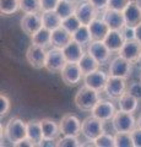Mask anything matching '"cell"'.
I'll return each instance as SVG.
<instances>
[{
    "instance_id": "cell-31",
    "label": "cell",
    "mask_w": 141,
    "mask_h": 147,
    "mask_svg": "<svg viewBox=\"0 0 141 147\" xmlns=\"http://www.w3.org/2000/svg\"><path fill=\"white\" fill-rule=\"evenodd\" d=\"M20 10V0H0V12L1 15L10 16Z\"/></svg>"
},
{
    "instance_id": "cell-30",
    "label": "cell",
    "mask_w": 141,
    "mask_h": 147,
    "mask_svg": "<svg viewBox=\"0 0 141 147\" xmlns=\"http://www.w3.org/2000/svg\"><path fill=\"white\" fill-rule=\"evenodd\" d=\"M72 39L76 40L77 43H80L82 47H87L92 42V36H91L88 26H86V25L81 26L76 32L72 33Z\"/></svg>"
},
{
    "instance_id": "cell-22",
    "label": "cell",
    "mask_w": 141,
    "mask_h": 147,
    "mask_svg": "<svg viewBox=\"0 0 141 147\" xmlns=\"http://www.w3.org/2000/svg\"><path fill=\"white\" fill-rule=\"evenodd\" d=\"M63 53H64V55H65L66 61L79 63L80 59L82 58L85 50H84V47L80 43H77L76 40L72 39L69 44L63 48Z\"/></svg>"
},
{
    "instance_id": "cell-21",
    "label": "cell",
    "mask_w": 141,
    "mask_h": 147,
    "mask_svg": "<svg viewBox=\"0 0 141 147\" xmlns=\"http://www.w3.org/2000/svg\"><path fill=\"white\" fill-rule=\"evenodd\" d=\"M124 42L125 39L119 30H111L106 36V38H104V43L112 53H119Z\"/></svg>"
},
{
    "instance_id": "cell-36",
    "label": "cell",
    "mask_w": 141,
    "mask_h": 147,
    "mask_svg": "<svg viewBox=\"0 0 141 147\" xmlns=\"http://www.w3.org/2000/svg\"><path fill=\"white\" fill-rule=\"evenodd\" d=\"M57 146L58 147H79L81 146V142L77 140L76 136H64L63 135L61 139L57 140Z\"/></svg>"
},
{
    "instance_id": "cell-35",
    "label": "cell",
    "mask_w": 141,
    "mask_h": 147,
    "mask_svg": "<svg viewBox=\"0 0 141 147\" xmlns=\"http://www.w3.org/2000/svg\"><path fill=\"white\" fill-rule=\"evenodd\" d=\"M93 142L97 147H113V146H115L114 136L108 134V132H106V131H104L99 137H97Z\"/></svg>"
},
{
    "instance_id": "cell-25",
    "label": "cell",
    "mask_w": 141,
    "mask_h": 147,
    "mask_svg": "<svg viewBox=\"0 0 141 147\" xmlns=\"http://www.w3.org/2000/svg\"><path fill=\"white\" fill-rule=\"evenodd\" d=\"M118 105H119L120 110L134 114L139 107V99L136 98L135 96L130 94L129 92H125V93L118 99Z\"/></svg>"
},
{
    "instance_id": "cell-38",
    "label": "cell",
    "mask_w": 141,
    "mask_h": 147,
    "mask_svg": "<svg viewBox=\"0 0 141 147\" xmlns=\"http://www.w3.org/2000/svg\"><path fill=\"white\" fill-rule=\"evenodd\" d=\"M129 1L130 0H108V7L107 9L123 11L125 9V6L128 5Z\"/></svg>"
},
{
    "instance_id": "cell-41",
    "label": "cell",
    "mask_w": 141,
    "mask_h": 147,
    "mask_svg": "<svg viewBox=\"0 0 141 147\" xmlns=\"http://www.w3.org/2000/svg\"><path fill=\"white\" fill-rule=\"evenodd\" d=\"M123 37L125 40H130V39H136V33H135V27L125 25L123 28L120 30Z\"/></svg>"
},
{
    "instance_id": "cell-2",
    "label": "cell",
    "mask_w": 141,
    "mask_h": 147,
    "mask_svg": "<svg viewBox=\"0 0 141 147\" xmlns=\"http://www.w3.org/2000/svg\"><path fill=\"white\" fill-rule=\"evenodd\" d=\"M1 132L5 134L6 139L13 146V144L27 137V123H25L20 118H12L6 124L5 129H3L1 126Z\"/></svg>"
},
{
    "instance_id": "cell-48",
    "label": "cell",
    "mask_w": 141,
    "mask_h": 147,
    "mask_svg": "<svg viewBox=\"0 0 141 147\" xmlns=\"http://www.w3.org/2000/svg\"><path fill=\"white\" fill-rule=\"evenodd\" d=\"M138 64H139V66L141 67V57H140V59H139V61H138Z\"/></svg>"
},
{
    "instance_id": "cell-43",
    "label": "cell",
    "mask_w": 141,
    "mask_h": 147,
    "mask_svg": "<svg viewBox=\"0 0 141 147\" xmlns=\"http://www.w3.org/2000/svg\"><path fill=\"white\" fill-rule=\"evenodd\" d=\"M98 11H104L108 7V0H88Z\"/></svg>"
},
{
    "instance_id": "cell-9",
    "label": "cell",
    "mask_w": 141,
    "mask_h": 147,
    "mask_svg": "<svg viewBox=\"0 0 141 147\" xmlns=\"http://www.w3.org/2000/svg\"><path fill=\"white\" fill-rule=\"evenodd\" d=\"M65 64H66V59L64 53H63V49L53 47L47 52V60H45V66H44L47 71L60 72Z\"/></svg>"
},
{
    "instance_id": "cell-7",
    "label": "cell",
    "mask_w": 141,
    "mask_h": 147,
    "mask_svg": "<svg viewBox=\"0 0 141 147\" xmlns=\"http://www.w3.org/2000/svg\"><path fill=\"white\" fill-rule=\"evenodd\" d=\"M128 88V84H126V79L124 77H117L109 75L108 81L104 87V92L109 98L112 99H119L123 94L126 92Z\"/></svg>"
},
{
    "instance_id": "cell-17",
    "label": "cell",
    "mask_w": 141,
    "mask_h": 147,
    "mask_svg": "<svg viewBox=\"0 0 141 147\" xmlns=\"http://www.w3.org/2000/svg\"><path fill=\"white\" fill-rule=\"evenodd\" d=\"M125 24L129 26H138L141 22V4L136 0H130L128 5L123 10Z\"/></svg>"
},
{
    "instance_id": "cell-37",
    "label": "cell",
    "mask_w": 141,
    "mask_h": 147,
    "mask_svg": "<svg viewBox=\"0 0 141 147\" xmlns=\"http://www.w3.org/2000/svg\"><path fill=\"white\" fill-rule=\"evenodd\" d=\"M9 110H10V100L6 97V94L1 92L0 94V117H6Z\"/></svg>"
},
{
    "instance_id": "cell-8",
    "label": "cell",
    "mask_w": 141,
    "mask_h": 147,
    "mask_svg": "<svg viewBox=\"0 0 141 147\" xmlns=\"http://www.w3.org/2000/svg\"><path fill=\"white\" fill-rule=\"evenodd\" d=\"M81 126H82V123L79 120V118L72 115V114H65V115L61 118L60 123H59L60 132H61V135H64V136L79 137L82 134Z\"/></svg>"
},
{
    "instance_id": "cell-10",
    "label": "cell",
    "mask_w": 141,
    "mask_h": 147,
    "mask_svg": "<svg viewBox=\"0 0 141 147\" xmlns=\"http://www.w3.org/2000/svg\"><path fill=\"white\" fill-rule=\"evenodd\" d=\"M131 61H129L128 59H125L121 55L113 58L111 60L108 67V74L111 76H117V77H124L128 79L131 74Z\"/></svg>"
},
{
    "instance_id": "cell-45",
    "label": "cell",
    "mask_w": 141,
    "mask_h": 147,
    "mask_svg": "<svg viewBox=\"0 0 141 147\" xmlns=\"http://www.w3.org/2000/svg\"><path fill=\"white\" fill-rule=\"evenodd\" d=\"M39 146L40 147H45V146L52 147V146H57V142H54V140H45V139H43Z\"/></svg>"
},
{
    "instance_id": "cell-28",
    "label": "cell",
    "mask_w": 141,
    "mask_h": 147,
    "mask_svg": "<svg viewBox=\"0 0 141 147\" xmlns=\"http://www.w3.org/2000/svg\"><path fill=\"white\" fill-rule=\"evenodd\" d=\"M79 65H80L81 70H82V72H84V76H85V75H87V74H90V72L98 70L99 66H101V64H99L88 52H85L84 55H82V58L80 59Z\"/></svg>"
},
{
    "instance_id": "cell-27",
    "label": "cell",
    "mask_w": 141,
    "mask_h": 147,
    "mask_svg": "<svg viewBox=\"0 0 141 147\" xmlns=\"http://www.w3.org/2000/svg\"><path fill=\"white\" fill-rule=\"evenodd\" d=\"M31 40L33 44H37L39 47L47 49L49 45H52V31L45 28V27H42L33 36H31Z\"/></svg>"
},
{
    "instance_id": "cell-24",
    "label": "cell",
    "mask_w": 141,
    "mask_h": 147,
    "mask_svg": "<svg viewBox=\"0 0 141 147\" xmlns=\"http://www.w3.org/2000/svg\"><path fill=\"white\" fill-rule=\"evenodd\" d=\"M42 123V130H43V139L45 140H54L57 141L58 137L61 135L60 132V127H59V124H57L52 119H42L40 120Z\"/></svg>"
},
{
    "instance_id": "cell-29",
    "label": "cell",
    "mask_w": 141,
    "mask_h": 147,
    "mask_svg": "<svg viewBox=\"0 0 141 147\" xmlns=\"http://www.w3.org/2000/svg\"><path fill=\"white\" fill-rule=\"evenodd\" d=\"M77 3L79 1H67V0H60L59 4L55 7V11L58 12V15L60 16L63 20L66 17H69L72 13H75Z\"/></svg>"
},
{
    "instance_id": "cell-46",
    "label": "cell",
    "mask_w": 141,
    "mask_h": 147,
    "mask_svg": "<svg viewBox=\"0 0 141 147\" xmlns=\"http://www.w3.org/2000/svg\"><path fill=\"white\" fill-rule=\"evenodd\" d=\"M135 33H136V39L141 43V22L138 26H135Z\"/></svg>"
},
{
    "instance_id": "cell-32",
    "label": "cell",
    "mask_w": 141,
    "mask_h": 147,
    "mask_svg": "<svg viewBox=\"0 0 141 147\" xmlns=\"http://www.w3.org/2000/svg\"><path fill=\"white\" fill-rule=\"evenodd\" d=\"M20 10L25 13L40 12L39 0H20Z\"/></svg>"
},
{
    "instance_id": "cell-47",
    "label": "cell",
    "mask_w": 141,
    "mask_h": 147,
    "mask_svg": "<svg viewBox=\"0 0 141 147\" xmlns=\"http://www.w3.org/2000/svg\"><path fill=\"white\" fill-rule=\"evenodd\" d=\"M136 126H138V127H140V129H141V114L139 115V118L136 119Z\"/></svg>"
},
{
    "instance_id": "cell-44",
    "label": "cell",
    "mask_w": 141,
    "mask_h": 147,
    "mask_svg": "<svg viewBox=\"0 0 141 147\" xmlns=\"http://www.w3.org/2000/svg\"><path fill=\"white\" fill-rule=\"evenodd\" d=\"M15 147H34V142L31 141L28 137H25V139L20 140L19 142H16V144H13Z\"/></svg>"
},
{
    "instance_id": "cell-11",
    "label": "cell",
    "mask_w": 141,
    "mask_h": 147,
    "mask_svg": "<svg viewBox=\"0 0 141 147\" xmlns=\"http://www.w3.org/2000/svg\"><path fill=\"white\" fill-rule=\"evenodd\" d=\"M98 12L99 11L88 1V0H85L82 3L81 1L77 3L75 15L77 16V18L80 20L81 24L88 26L91 22L98 16Z\"/></svg>"
},
{
    "instance_id": "cell-13",
    "label": "cell",
    "mask_w": 141,
    "mask_h": 147,
    "mask_svg": "<svg viewBox=\"0 0 141 147\" xmlns=\"http://www.w3.org/2000/svg\"><path fill=\"white\" fill-rule=\"evenodd\" d=\"M115 113H117V109L114 107V104L111 100H107V99H99L97 104L93 107V109L91 110L92 115L97 117L104 123L112 120Z\"/></svg>"
},
{
    "instance_id": "cell-40",
    "label": "cell",
    "mask_w": 141,
    "mask_h": 147,
    "mask_svg": "<svg viewBox=\"0 0 141 147\" xmlns=\"http://www.w3.org/2000/svg\"><path fill=\"white\" fill-rule=\"evenodd\" d=\"M60 0H39L40 3V11H52L55 10L57 5Z\"/></svg>"
},
{
    "instance_id": "cell-15",
    "label": "cell",
    "mask_w": 141,
    "mask_h": 147,
    "mask_svg": "<svg viewBox=\"0 0 141 147\" xmlns=\"http://www.w3.org/2000/svg\"><path fill=\"white\" fill-rule=\"evenodd\" d=\"M43 27V21H42V15L37 13H25V16L21 20V28L26 34L30 37L33 36L38 30Z\"/></svg>"
},
{
    "instance_id": "cell-42",
    "label": "cell",
    "mask_w": 141,
    "mask_h": 147,
    "mask_svg": "<svg viewBox=\"0 0 141 147\" xmlns=\"http://www.w3.org/2000/svg\"><path fill=\"white\" fill-rule=\"evenodd\" d=\"M130 134H131V137H133L134 147H141V129L136 126Z\"/></svg>"
},
{
    "instance_id": "cell-14",
    "label": "cell",
    "mask_w": 141,
    "mask_h": 147,
    "mask_svg": "<svg viewBox=\"0 0 141 147\" xmlns=\"http://www.w3.org/2000/svg\"><path fill=\"white\" fill-rule=\"evenodd\" d=\"M108 77H109V74H106L104 71L98 69L96 71H92V72L87 74V75H85L82 81L86 86H88L98 92H102V91H104Z\"/></svg>"
},
{
    "instance_id": "cell-23",
    "label": "cell",
    "mask_w": 141,
    "mask_h": 147,
    "mask_svg": "<svg viewBox=\"0 0 141 147\" xmlns=\"http://www.w3.org/2000/svg\"><path fill=\"white\" fill-rule=\"evenodd\" d=\"M27 137L34 142L36 146H39L43 140V130L40 120L33 119V120L27 121Z\"/></svg>"
},
{
    "instance_id": "cell-12",
    "label": "cell",
    "mask_w": 141,
    "mask_h": 147,
    "mask_svg": "<svg viewBox=\"0 0 141 147\" xmlns=\"http://www.w3.org/2000/svg\"><path fill=\"white\" fill-rule=\"evenodd\" d=\"M87 52L92 55L101 65L107 64L112 57V52L106 45L104 40H92V42L87 45Z\"/></svg>"
},
{
    "instance_id": "cell-6",
    "label": "cell",
    "mask_w": 141,
    "mask_h": 147,
    "mask_svg": "<svg viewBox=\"0 0 141 147\" xmlns=\"http://www.w3.org/2000/svg\"><path fill=\"white\" fill-rule=\"evenodd\" d=\"M47 52L48 50L45 48L32 43L26 50V60L36 70L44 69L45 60H47Z\"/></svg>"
},
{
    "instance_id": "cell-49",
    "label": "cell",
    "mask_w": 141,
    "mask_h": 147,
    "mask_svg": "<svg viewBox=\"0 0 141 147\" xmlns=\"http://www.w3.org/2000/svg\"><path fill=\"white\" fill-rule=\"evenodd\" d=\"M67 1H77V0H67Z\"/></svg>"
},
{
    "instance_id": "cell-20",
    "label": "cell",
    "mask_w": 141,
    "mask_h": 147,
    "mask_svg": "<svg viewBox=\"0 0 141 147\" xmlns=\"http://www.w3.org/2000/svg\"><path fill=\"white\" fill-rule=\"evenodd\" d=\"M71 40H72V34L69 31H66L63 26L52 31V47L63 49Z\"/></svg>"
},
{
    "instance_id": "cell-50",
    "label": "cell",
    "mask_w": 141,
    "mask_h": 147,
    "mask_svg": "<svg viewBox=\"0 0 141 147\" xmlns=\"http://www.w3.org/2000/svg\"><path fill=\"white\" fill-rule=\"evenodd\" d=\"M140 81H141V76H140Z\"/></svg>"
},
{
    "instance_id": "cell-1",
    "label": "cell",
    "mask_w": 141,
    "mask_h": 147,
    "mask_svg": "<svg viewBox=\"0 0 141 147\" xmlns=\"http://www.w3.org/2000/svg\"><path fill=\"white\" fill-rule=\"evenodd\" d=\"M99 93L96 90L91 88V87L84 85L81 88L77 91V93L75 94L74 102L75 105L80 110H84V112H91L93 109V107L97 104V102L101 97H99Z\"/></svg>"
},
{
    "instance_id": "cell-5",
    "label": "cell",
    "mask_w": 141,
    "mask_h": 147,
    "mask_svg": "<svg viewBox=\"0 0 141 147\" xmlns=\"http://www.w3.org/2000/svg\"><path fill=\"white\" fill-rule=\"evenodd\" d=\"M60 76L63 82L70 87L79 85L81 80H84V72L81 70L79 63H72V61H66L64 67L60 71Z\"/></svg>"
},
{
    "instance_id": "cell-19",
    "label": "cell",
    "mask_w": 141,
    "mask_h": 147,
    "mask_svg": "<svg viewBox=\"0 0 141 147\" xmlns=\"http://www.w3.org/2000/svg\"><path fill=\"white\" fill-rule=\"evenodd\" d=\"M88 28L91 32V36H92V40H104L108 32L111 31V28L106 24V21L103 18H98V17H96L88 25Z\"/></svg>"
},
{
    "instance_id": "cell-3",
    "label": "cell",
    "mask_w": 141,
    "mask_h": 147,
    "mask_svg": "<svg viewBox=\"0 0 141 147\" xmlns=\"http://www.w3.org/2000/svg\"><path fill=\"white\" fill-rule=\"evenodd\" d=\"M112 126L115 132H131L136 127V119L133 113L119 109L112 119Z\"/></svg>"
},
{
    "instance_id": "cell-33",
    "label": "cell",
    "mask_w": 141,
    "mask_h": 147,
    "mask_svg": "<svg viewBox=\"0 0 141 147\" xmlns=\"http://www.w3.org/2000/svg\"><path fill=\"white\" fill-rule=\"evenodd\" d=\"M61 26L64 27L66 31H69L70 33L72 34L74 32H76L81 26H82V24L80 22V20L77 18V16L75 15V13H72V15H70L69 17H66V18H64V20H63Z\"/></svg>"
},
{
    "instance_id": "cell-26",
    "label": "cell",
    "mask_w": 141,
    "mask_h": 147,
    "mask_svg": "<svg viewBox=\"0 0 141 147\" xmlns=\"http://www.w3.org/2000/svg\"><path fill=\"white\" fill-rule=\"evenodd\" d=\"M42 21H43V27L45 28L54 31L61 27L63 24V18L58 15V12L55 10L52 11H43L42 12Z\"/></svg>"
},
{
    "instance_id": "cell-39",
    "label": "cell",
    "mask_w": 141,
    "mask_h": 147,
    "mask_svg": "<svg viewBox=\"0 0 141 147\" xmlns=\"http://www.w3.org/2000/svg\"><path fill=\"white\" fill-rule=\"evenodd\" d=\"M126 92H129L130 94L135 96L139 100L141 99V81L140 82H131V84L128 85V88H126Z\"/></svg>"
},
{
    "instance_id": "cell-4",
    "label": "cell",
    "mask_w": 141,
    "mask_h": 147,
    "mask_svg": "<svg viewBox=\"0 0 141 147\" xmlns=\"http://www.w3.org/2000/svg\"><path fill=\"white\" fill-rule=\"evenodd\" d=\"M101 119L94 117L91 114L90 117L85 118L82 120V126H81V131L82 135L87 139L88 141H94L97 137L101 136L104 132V126Z\"/></svg>"
},
{
    "instance_id": "cell-18",
    "label": "cell",
    "mask_w": 141,
    "mask_h": 147,
    "mask_svg": "<svg viewBox=\"0 0 141 147\" xmlns=\"http://www.w3.org/2000/svg\"><path fill=\"white\" fill-rule=\"evenodd\" d=\"M102 18L106 21V24L111 30H121L126 24H125V18L123 11L118 10H112V9H106L103 11Z\"/></svg>"
},
{
    "instance_id": "cell-16",
    "label": "cell",
    "mask_w": 141,
    "mask_h": 147,
    "mask_svg": "<svg viewBox=\"0 0 141 147\" xmlns=\"http://www.w3.org/2000/svg\"><path fill=\"white\" fill-rule=\"evenodd\" d=\"M118 54L124 57L125 59H128V60L131 61L133 64L138 63L141 57V43L138 39L125 40Z\"/></svg>"
},
{
    "instance_id": "cell-34",
    "label": "cell",
    "mask_w": 141,
    "mask_h": 147,
    "mask_svg": "<svg viewBox=\"0 0 141 147\" xmlns=\"http://www.w3.org/2000/svg\"><path fill=\"white\" fill-rule=\"evenodd\" d=\"M117 147H133V137L130 132H117L114 135Z\"/></svg>"
}]
</instances>
